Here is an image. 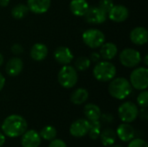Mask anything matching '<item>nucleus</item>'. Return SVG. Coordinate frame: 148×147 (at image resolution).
I'll use <instances>...</instances> for the list:
<instances>
[{"instance_id": "f257e3e1", "label": "nucleus", "mask_w": 148, "mask_h": 147, "mask_svg": "<svg viewBox=\"0 0 148 147\" xmlns=\"http://www.w3.org/2000/svg\"><path fill=\"white\" fill-rule=\"evenodd\" d=\"M3 133L11 139L22 136L28 129L26 120L19 114H10L6 117L1 126Z\"/></svg>"}, {"instance_id": "f03ea898", "label": "nucleus", "mask_w": 148, "mask_h": 147, "mask_svg": "<svg viewBox=\"0 0 148 147\" xmlns=\"http://www.w3.org/2000/svg\"><path fill=\"white\" fill-rule=\"evenodd\" d=\"M133 91L129 81L125 77H117L110 81L108 85L109 94L116 100H125L127 98Z\"/></svg>"}, {"instance_id": "7ed1b4c3", "label": "nucleus", "mask_w": 148, "mask_h": 147, "mask_svg": "<svg viewBox=\"0 0 148 147\" xmlns=\"http://www.w3.org/2000/svg\"><path fill=\"white\" fill-rule=\"evenodd\" d=\"M93 75L98 81H110L116 75V67L109 61H99L94 67Z\"/></svg>"}, {"instance_id": "20e7f679", "label": "nucleus", "mask_w": 148, "mask_h": 147, "mask_svg": "<svg viewBox=\"0 0 148 147\" xmlns=\"http://www.w3.org/2000/svg\"><path fill=\"white\" fill-rule=\"evenodd\" d=\"M78 71L75 68V67L69 65H64L60 69L57 80L59 84L67 89L74 88L78 81Z\"/></svg>"}, {"instance_id": "39448f33", "label": "nucleus", "mask_w": 148, "mask_h": 147, "mask_svg": "<svg viewBox=\"0 0 148 147\" xmlns=\"http://www.w3.org/2000/svg\"><path fill=\"white\" fill-rule=\"evenodd\" d=\"M129 82L133 88L137 90H145L148 87V68L140 67L134 69L130 75Z\"/></svg>"}, {"instance_id": "423d86ee", "label": "nucleus", "mask_w": 148, "mask_h": 147, "mask_svg": "<svg viewBox=\"0 0 148 147\" xmlns=\"http://www.w3.org/2000/svg\"><path fill=\"white\" fill-rule=\"evenodd\" d=\"M82 41L88 47L91 49H98L106 42V36L100 29H88L83 32Z\"/></svg>"}, {"instance_id": "0eeeda50", "label": "nucleus", "mask_w": 148, "mask_h": 147, "mask_svg": "<svg viewBox=\"0 0 148 147\" xmlns=\"http://www.w3.org/2000/svg\"><path fill=\"white\" fill-rule=\"evenodd\" d=\"M118 115L122 122L132 123L139 116V108L134 102L126 101L119 107Z\"/></svg>"}, {"instance_id": "6e6552de", "label": "nucleus", "mask_w": 148, "mask_h": 147, "mask_svg": "<svg viewBox=\"0 0 148 147\" xmlns=\"http://www.w3.org/2000/svg\"><path fill=\"white\" fill-rule=\"evenodd\" d=\"M119 59L121 63L126 68H135L141 62V55L140 53L132 48L124 49L119 55Z\"/></svg>"}, {"instance_id": "1a4fd4ad", "label": "nucleus", "mask_w": 148, "mask_h": 147, "mask_svg": "<svg viewBox=\"0 0 148 147\" xmlns=\"http://www.w3.org/2000/svg\"><path fill=\"white\" fill-rule=\"evenodd\" d=\"M86 22L91 24H101L106 22L108 18V14L102 10L98 5L89 6L86 14L83 16Z\"/></svg>"}, {"instance_id": "9d476101", "label": "nucleus", "mask_w": 148, "mask_h": 147, "mask_svg": "<svg viewBox=\"0 0 148 147\" xmlns=\"http://www.w3.org/2000/svg\"><path fill=\"white\" fill-rule=\"evenodd\" d=\"M89 130V121L87 119H78L75 120L69 127V133L75 138L86 136Z\"/></svg>"}, {"instance_id": "9b49d317", "label": "nucleus", "mask_w": 148, "mask_h": 147, "mask_svg": "<svg viewBox=\"0 0 148 147\" xmlns=\"http://www.w3.org/2000/svg\"><path fill=\"white\" fill-rule=\"evenodd\" d=\"M129 16L128 9L122 4H114L108 13V17L115 23H123Z\"/></svg>"}, {"instance_id": "f8f14e48", "label": "nucleus", "mask_w": 148, "mask_h": 147, "mask_svg": "<svg viewBox=\"0 0 148 147\" xmlns=\"http://www.w3.org/2000/svg\"><path fill=\"white\" fill-rule=\"evenodd\" d=\"M42 142V139L39 133L30 129L26 130L21 136V145L23 147H39Z\"/></svg>"}, {"instance_id": "ddd939ff", "label": "nucleus", "mask_w": 148, "mask_h": 147, "mask_svg": "<svg viewBox=\"0 0 148 147\" xmlns=\"http://www.w3.org/2000/svg\"><path fill=\"white\" fill-rule=\"evenodd\" d=\"M54 58L59 64L64 66L69 65L72 62L74 55L69 48L66 46H60L55 49Z\"/></svg>"}, {"instance_id": "4468645a", "label": "nucleus", "mask_w": 148, "mask_h": 147, "mask_svg": "<svg viewBox=\"0 0 148 147\" xmlns=\"http://www.w3.org/2000/svg\"><path fill=\"white\" fill-rule=\"evenodd\" d=\"M129 37L134 44L138 46L145 45L148 40L147 29L142 26L135 27L131 30Z\"/></svg>"}, {"instance_id": "2eb2a0df", "label": "nucleus", "mask_w": 148, "mask_h": 147, "mask_svg": "<svg viewBox=\"0 0 148 147\" xmlns=\"http://www.w3.org/2000/svg\"><path fill=\"white\" fill-rule=\"evenodd\" d=\"M23 69V62L21 58L14 56L10 58L5 66V71L9 76L16 77L19 75Z\"/></svg>"}, {"instance_id": "dca6fc26", "label": "nucleus", "mask_w": 148, "mask_h": 147, "mask_svg": "<svg viewBox=\"0 0 148 147\" xmlns=\"http://www.w3.org/2000/svg\"><path fill=\"white\" fill-rule=\"evenodd\" d=\"M116 136L123 142H129L135 136L134 128L130 125V123H122L118 126L116 131Z\"/></svg>"}, {"instance_id": "f3484780", "label": "nucleus", "mask_w": 148, "mask_h": 147, "mask_svg": "<svg viewBox=\"0 0 148 147\" xmlns=\"http://www.w3.org/2000/svg\"><path fill=\"white\" fill-rule=\"evenodd\" d=\"M51 5V0H27L29 10L37 15L46 13Z\"/></svg>"}, {"instance_id": "a211bd4d", "label": "nucleus", "mask_w": 148, "mask_h": 147, "mask_svg": "<svg viewBox=\"0 0 148 147\" xmlns=\"http://www.w3.org/2000/svg\"><path fill=\"white\" fill-rule=\"evenodd\" d=\"M49 54L48 47L42 42H36L35 43L29 51V55L32 60L36 62H41L43 61Z\"/></svg>"}, {"instance_id": "6ab92c4d", "label": "nucleus", "mask_w": 148, "mask_h": 147, "mask_svg": "<svg viewBox=\"0 0 148 147\" xmlns=\"http://www.w3.org/2000/svg\"><path fill=\"white\" fill-rule=\"evenodd\" d=\"M100 48H101L100 55L103 60L110 61V60L114 59L118 54V48H117L116 44H114V42H105Z\"/></svg>"}, {"instance_id": "aec40b11", "label": "nucleus", "mask_w": 148, "mask_h": 147, "mask_svg": "<svg viewBox=\"0 0 148 147\" xmlns=\"http://www.w3.org/2000/svg\"><path fill=\"white\" fill-rule=\"evenodd\" d=\"M89 8L87 0H71L69 3V10L75 16H83Z\"/></svg>"}, {"instance_id": "412c9836", "label": "nucleus", "mask_w": 148, "mask_h": 147, "mask_svg": "<svg viewBox=\"0 0 148 147\" xmlns=\"http://www.w3.org/2000/svg\"><path fill=\"white\" fill-rule=\"evenodd\" d=\"M83 113L88 121H93V120H99L101 119V111L100 107H98L97 105L93 103H88L85 105L83 109Z\"/></svg>"}, {"instance_id": "4be33fe9", "label": "nucleus", "mask_w": 148, "mask_h": 147, "mask_svg": "<svg viewBox=\"0 0 148 147\" xmlns=\"http://www.w3.org/2000/svg\"><path fill=\"white\" fill-rule=\"evenodd\" d=\"M89 94L86 88H79L73 91L70 95V101L75 105H82L84 104L88 99Z\"/></svg>"}, {"instance_id": "5701e85b", "label": "nucleus", "mask_w": 148, "mask_h": 147, "mask_svg": "<svg viewBox=\"0 0 148 147\" xmlns=\"http://www.w3.org/2000/svg\"><path fill=\"white\" fill-rule=\"evenodd\" d=\"M99 138L104 146H111L115 143L117 136L115 131H114L112 128H105L101 132Z\"/></svg>"}, {"instance_id": "b1692460", "label": "nucleus", "mask_w": 148, "mask_h": 147, "mask_svg": "<svg viewBox=\"0 0 148 147\" xmlns=\"http://www.w3.org/2000/svg\"><path fill=\"white\" fill-rule=\"evenodd\" d=\"M29 11V10L26 4L18 3L11 9V16H13V18L20 20L25 17L28 15Z\"/></svg>"}, {"instance_id": "393cba45", "label": "nucleus", "mask_w": 148, "mask_h": 147, "mask_svg": "<svg viewBox=\"0 0 148 147\" xmlns=\"http://www.w3.org/2000/svg\"><path fill=\"white\" fill-rule=\"evenodd\" d=\"M39 135L41 139L48 140V141H51L56 138L57 131H56V128L53 126H46L40 131Z\"/></svg>"}, {"instance_id": "a878e982", "label": "nucleus", "mask_w": 148, "mask_h": 147, "mask_svg": "<svg viewBox=\"0 0 148 147\" xmlns=\"http://www.w3.org/2000/svg\"><path fill=\"white\" fill-rule=\"evenodd\" d=\"M101 132V124L99 120H93L89 121V130H88V136L91 139H97L100 137Z\"/></svg>"}, {"instance_id": "bb28decb", "label": "nucleus", "mask_w": 148, "mask_h": 147, "mask_svg": "<svg viewBox=\"0 0 148 147\" xmlns=\"http://www.w3.org/2000/svg\"><path fill=\"white\" fill-rule=\"evenodd\" d=\"M91 65V61L87 56H80L75 62V68L77 71H85L89 68Z\"/></svg>"}, {"instance_id": "cd10ccee", "label": "nucleus", "mask_w": 148, "mask_h": 147, "mask_svg": "<svg viewBox=\"0 0 148 147\" xmlns=\"http://www.w3.org/2000/svg\"><path fill=\"white\" fill-rule=\"evenodd\" d=\"M137 104L140 107L147 108L148 106V92L147 89L142 90L137 97Z\"/></svg>"}, {"instance_id": "c85d7f7f", "label": "nucleus", "mask_w": 148, "mask_h": 147, "mask_svg": "<svg viewBox=\"0 0 148 147\" xmlns=\"http://www.w3.org/2000/svg\"><path fill=\"white\" fill-rule=\"evenodd\" d=\"M114 5V0H100L98 3V6L104 10L107 14L109 12V10L112 9V7Z\"/></svg>"}, {"instance_id": "c756f323", "label": "nucleus", "mask_w": 148, "mask_h": 147, "mask_svg": "<svg viewBox=\"0 0 148 147\" xmlns=\"http://www.w3.org/2000/svg\"><path fill=\"white\" fill-rule=\"evenodd\" d=\"M127 147H148V145L147 141L144 140L143 139L134 138L132 140L129 141Z\"/></svg>"}, {"instance_id": "7c9ffc66", "label": "nucleus", "mask_w": 148, "mask_h": 147, "mask_svg": "<svg viewBox=\"0 0 148 147\" xmlns=\"http://www.w3.org/2000/svg\"><path fill=\"white\" fill-rule=\"evenodd\" d=\"M10 50H11V52H12L13 55H20L23 52V48L19 43H14L11 46Z\"/></svg>"}, {"instance_id": "2f4dec72", "label": "nucleus", "mask_w": 148, "mask_h": 147, "mask_svg": "<svg viewBox=\"0 0 148 147\" xmlns=\"http://www.w3.org/2000/svg\"><path fill=\"white\" fill-rule=\"evenodd\" d=\"M49 147H68L66 143L60 139H54L50 141Z\"/></svg>"}, {"instance_id": "473e14b6", "label": "nucleus", "mask_w": 148, "mask_h": 147, "mask_svg": "<svg viewBox=\"0 0 148 147\" xmlns=\"http://www.w3.org/2000/svg\"><path fill=\"white\" fill-rule=\"evenodd\" d=\"M101 119L105 123H112L113 120H114V116L111 113H104V114H101Z\"/></svg>"}, {"instance_id": "72a5a7b5", "label": "nucleus", "mask_w": 148, "mask_h": 147, "mask_svg": "<svg viewBox=\"0 0 148 147\" xmlns=\"http://www.w3.org/2000/svg\"><path fill=\"white\" fill-rule=\"evenodd\" d=\"M139 115L141 120H147L148 119V112L146 107H141L140 110H139Z\"/></svg>"}, {"instance_id": "f704fd0d", "label": "nucleus", "mask_w": 148, "mask_h": 147, "mask_svg": "<svg viewBox=\"0 0 148 147\" xmlns=\"http://www.w3.org/2000/svg\"><path fill=\"white\" fill-rule=\"evenodd\" d=\"M101 55H100V53H97V52H93V53H91V55H90V61H91V62H98L100 60H101Z\"/></svg>"}, {"instance_id": "c9c22d12", "label": "nucleus", "mask_w": 148, "mask_h": 147, "mask_svg": "<svg viewBox=\"0 0 148 147\" xmlns=\"http://www.w3.org/2000/svg\"><path fill=\"white\" fill-rule=\"evenodd\" d=\"M5 82H6V80H5L4 76L3 75V74L0 72V91L4 88Z\"/></svg>"}, {"instance_id": "e433bc0d", "label": "nucleus", "mask_w": 148, "mask_h": 147, "mask_svg": "<svg viewBox=\"0 0 148 147\" xmlns=\"http://www.w3.org/2000/svg\"><path fill=\"white\" fill-rule=\"evenodd\" d=\"M5 135L3 133H1L0 132V147H2L3 145H4V143H5Z\"/></svg>"}, {"instance_id": "4c0bfd02", "label": "nucleus", "mask_w": 148, "mask_h": 147, "mask_svg": "<svg viewBox=\"0 0 148 147\" xmlns=\"http://www.w3.org/2000/svg\"><path fill=\"white\" fill-rule=\"evenodd\" d=\"M10 0H0V6L1 7H7L10 3Z\"/></svg>"}, {"instance_id": "58836bf2", "label": "nucleus", "mask_w": 148, "mask_h": 147, "mask_svg": "<svg viewBox=\"0 0 148 147\" xmlns=\"http://www.w3.org/2000/svg\"><path fill=\"white\" fill-rule=\"evenodd\" d=\"M3 56L1 54V52H0V67L3 65Z\"/></svg>"}, {"instance_id": "ea45409f", "label": "nucleus", "mask_w": 148, "mask_h": 147, "mask_svg": "<svg viewBox=\"0 0 148 147\" xmlns=\"http://www.w3.org/2000/svg\"><path fill=\"white\" fill-rule=\"evenodd\" d=\"M144 63H145V65H146V66H147V65H148V55H145V60H144Z\"/></svg>"}, {"instance_id": "a19ab883", "label": "nucleus", "mask_w": 148, "mask_h": 147, "mask_svg": "<svg viewBox=\"0 0 148 147\" xmlns=\"http://www.w3.org/2000/svg\"><path fill=\"white\" fill-rule=\"evenodd\" d=\"M110 147H123V146H121V145H114V144L113 146H111Z\"/></svg>"}]
</instances>
